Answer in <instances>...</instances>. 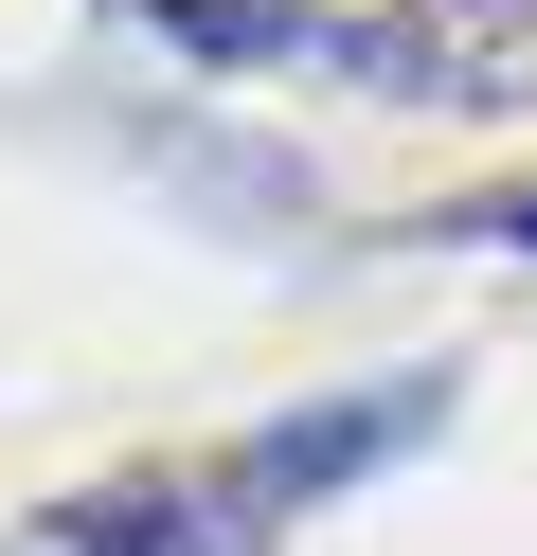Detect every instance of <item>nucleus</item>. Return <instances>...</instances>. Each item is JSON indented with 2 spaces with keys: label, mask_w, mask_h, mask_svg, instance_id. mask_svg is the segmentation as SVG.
I'll return each mask as SVG.
<instances>
[{
  "label": "nucleus",
  "mask_w": 537,
  "mask_h": 556,
  "mask_svg": "<svg viewBox=\"0 0 537 556\" xmlns=\"http://www.w3.org/2000/svg\"><path fill=\"white\" fill-rule=\"evenodd\" d=\"M412 431H448V377H376V395H341V413H286V431H251V448H233V503H322V484L394 467Z\"/></svg>",
  "instance_id": "obj_1"
},
{
  "label": "nucleus",
  "mask_w": 537,
  "mask_h": 556,
  "mask_svg": "<svg viewBox=\"0 0 537 556\" xmlns=\"http://www.w3.org/2000/svg\"><path fill=\"white\" fill-rule=\"evenodd\" d=\"M18 556H233L197 503H72L54 539H18Z\"/></svg>",
  "instance_id": "obj_2"
},
{
  "label": "nucleus",
  "mask_w": 537,
  "mask_h": 556,
  "mask_svg": "<svg viewBox=\"0 0 537 556\" xmlns=\"http://www.w3.org/2000/svg\"><path fill=\"white\" fill-rule=\"evenodd\" d=\"M484 233H501V252H537V198H484Z\"/></svg>",
  "instance_id": "obj_3"
}]
</instances>
